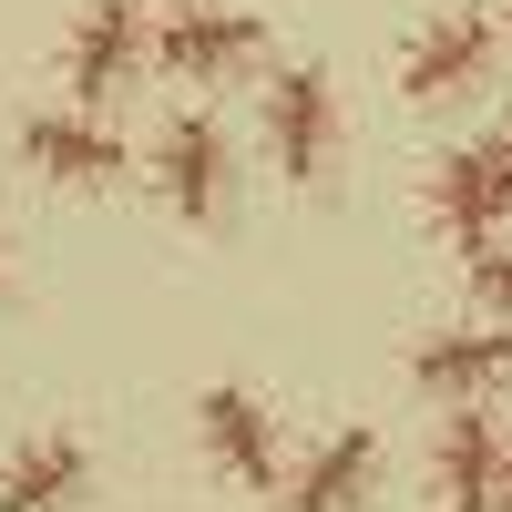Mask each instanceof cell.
Here are the masks:
<instances>
[{
	"label": "cell",
	"mask_w": 512,
	"mask_h": 512,
	"mask_svg": "<svg viewBox=\"0 0 512 512\" xmlns=\"http://www.w3.org/2000/svg\"><path fill=\"white\" fill-rule=\"evenodd\" d=\"M134 62H144V11H134V0H93L82 31H72V93L113 103L123 82H134Z\"/></svg>",
	"instance_id": "obj_8"
},
{
	"label": "cell",
	"mask_w": 512,
	"mask_h": 512,
	"mask_svg": "<svg viewBox=\"0 0 512 512\" xmlns=\"http://www.w3.org/2000/svg\"><path fill=\"white\" fill-rule=\"evenodd\" d=\"M420 390L431 400H492L502 379H512V338L502 328H441V338H420Z\"/></svg>",
	"instance_id": "obj_9"
},
{
	"label": "cell",
	"mask_w": 512,
	"mask_h": 512,
	"mask_svg": "<svg viewBox=\"0 0 512 512\" xmlns=\"http://www.w3.org/2000/svg\"><path fill=\"white\" fill-rule=\"evenodd\" d=\"M492 72V21L482 11H451L410 41V62H400V93L410 103H451V93H472V82Z\"/></svg>",
	"instance_id": "obj_5"
},
{
	"label": "cell",
	"mask_w": 512,
	"mask_h": 512,
	"mask_svg": "<svg viewBox=\"0 0 512 512\" xmlns=\"http://www.w3.org/2000/svg\"><path fill=\"white\" fill-rule=\"evenodd\" d=\"M82 482H93L82 441H21V451H11V472H0V512H72Z\"/></svg>",
	"instance_id": "obj_11"
},
{
	"label": "cell",
	"mask_w": 512,
	"mask_h": 512,
	"mask_svg": "<svg viewBox=\"0 0 512 512\" xmlns=\"http://www.w3.org/2000/svg\"><path fill=\"white\" fill-rule=\"evenodd\" d=\"M379 482V431H338L308 451V472L287 482V512H359Z\"/></svg>",
	"instance_id": "obj_10"
},
{
	"label": "cell",
	"mask_w": 512,
	"mask_h": 512,
	"mask_svg": "<svg viewBox=\"0 0 512 512\" xmlns=\"http://www.w3.org/2000/svg\"><path fill=\"white\" fill-rule=\"evenodd\" d=\"M226 185H236L226 134L205 113H175V123H164V195H175V216L185 226H216L226 216Z\"/></svg>",
	"instance_id": "obj_6"
},
{
	"label": "cell",
	"mask_w": 512,
	"mask_h": 512,
	"mask_svg": "<svg viewBox=\"0 0 512 512\" xmlns=\"http://www.w3.org/2000/svg\"><path fill=\"white\" fill-rule=\"evenodd\" d=\"M195 431H205V461H216L226 482H246V492H277V482H287L277 420L256 410L246 390H205V400H195Z\"/></svg>",
	"instance_id": "obj_3"
},
{
	"label": "cell",
	"mask_w": 512,
	"mask_h": 512,
	"mask_svg": "<svg viewBox=\"0 0 512 512\" xmlns=\"http://www.w3.org/2000/svg\"><path fill=\"white\" fill-rule=\"evenodd\" d=\"M431 472H441V502H451V512H492V482H502V431H492L482 410H461L451 431H441V461H431Z\"/></svg>",
	"instance_id": "obj_12"
},
{
	"label": "cell",
	"mask_w": 512,
	"mask_h": 512,
	"mask_svg": "<svg viewBox=\"0 0 512 512\" xmlns=\"http://www.w3.org/2000/svg\"><path fill=\"white\" fill-rule=\"evenodd\" d=\"M267 154H277L287 185H328V154H338V93H328L318 62L277 72V93H267Z\"/></svg>",
	"instance_id": "obj_1"
},
{
	"label": "cell",
	"mask_w": 512,
	"mask_h": 512,
	"mask_svg": "<svg viewBox=\"0 0 512 512\" xmlns=\"http://www.w3.org/2000/svg\"><path fill=\"white\" fill-rule=\"evenodd\" d=\"M492 144H502V154H512V123H502V134H492Z\"/></svg>",
	"instance_id": "obj_15"
},
{
	"label": "cell",
	"mask_w": 512,
	"mask_h": 512,
	"mask_svg": "<svg viewBox=\"0 0 512 512\" xmlns=\"http://www.w3.org/2000/svg\"><path fill=\"white\" fill-rule=\"evenodd\" d=\"M492 502H502V512H512V461H502V482H492Z\"/></svg>",
	"instance_id": "obj_14"
},
{
	"label": "cell",
	"mask_w": 512,
	"mask_h": 512,
	"mask_svg": "<svg viewBox=\"0 0 512 512\" xmlns=\"http://www.w3.org/2000/svg\"><path fill=\"white\" fill-rule=\"evenodd\" d=\"M0 287H11V267H0Z\"/></svg>",
	"instance_id": "obj_16"
},
{
	"label": "cell",
	"mask_w": 512,
	"mask_h": 512,
	"mask_svg": "<svg viewBox=\"0 0 512 512\" xmlns=\"http://www.w3.org/2000/svg\"><path fill=\"white\" fill-rule=\"evenodd\" d=\"M21 154H31L52 185H123V175H134L123 134H103V123H82V113H41V123H21Z\"/></svg>",
	"instance_id": "obj_7"
},
{
	"label": "cell",
	"mask_w": 512,
	"mask_h": 512,
	"mask_svg": "<svg viewBox=\"0 0 512 512\" xmlns=\"http://www.w3.org/2000/svg\"><path fill=\"white\" fill-rule=\"evenodd\" d=\"M256 52H267V21H256V11H175L164 41H154V62L175 72V82H226Z\"/></svg>",
	"instance_id": "obj_4"
},
{
	"label": "cell",
	"mask_w": 512,
	"mask_h": 512,
	"mask_svg": "<svg viewBox=\"0 0 512 512\" xmlns=\"http://www.w3.org/2000/svg\"><path fill=\"white\" fill-rule=\"evenodd\" d=\"M431 216H441V236H451L461 256L492 246V226L512 216V154H502V144H461V154H441Z\"/></svg>",
	"instance_id": "obj_2"
},
{
	"label": "cell",
	"mask_w": 512,
	"mask_h": 512,
	"mask_svg": "<svg viewBox=\"0 0 512 512\" xmlns=\"http://www.w3.org/2000/svg\"><path fill=\"white\" fill-rule=\"evenodd\" d=\"M472 297L492 318H512V246H472Z\"/></svg>",
	"instance_id": "obj_13"
}]
</instances>
